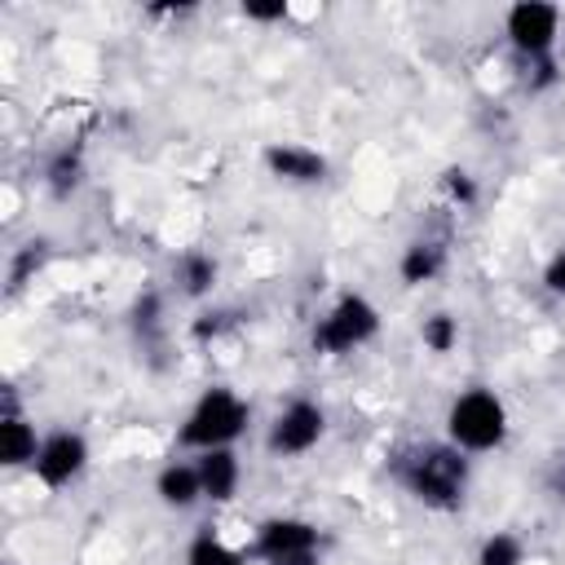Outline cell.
I'll return each mask as SVG.
<instances>
[{"label": "cell", "instance_id": "cell-1", "mask_svg": "<svg viewBox=\"0 0 565 565\" xmlns=\"http://www.w3.org/2000/svg\"><path fill=\"white\" fill-rule=\"evenodd\" d=\"M388 468H393L397 486L415 503H424L433 512H455L463 503L468 477H472L468 455L459 446H450V441H415V446H402L388 459Z\"/></svg>", "mask_w": 565, "mask_h": 565}, {"label": "cell", "instance_id": "cell-2", "mask_svg": "<svg viewBox=\"0 0 565 565\" xmlns=\"http://www.w3.org/2000/svg\"><path fill=\"white\" fill-rule=\"evenodd\" d=\"M247 419H252V406L247 397H238L234 388L225 384H212L199 393V402L185 411L181 428H177V446L203 455V450H225L234 446L243 433H247Z\"/></svg>", "mask_w": 565, "mask_h": 565}, {"label": "cell", "instance_id": "cell-3", "mask_svg": "<svg viewBox=\"0 0 565 565\" xmlns=\"http://www.w3.org/2000/svg\"><path fill=\"white\" fill-rule=\"evenodd\" d=\"M503 437H508V406L494 388H463L446 406V441L459 446L463 455L499 450Z\"/></svg>", "mask_w": 565, "mask_h": 565}, {"label": "cell", "instance_id": "cell-4", "mask_svg": "<svg viewBox=\"0 0 565 565\" xmlns=\"http://www.w3.org/2000/svg\"><path fill=\"white\" fill-rule=\"evenodd\" d=\"M380 331V309L362 296V291H344L327 305V313L313 322V349L327 358H344L353 349H362L366 340H375Z\"/></svg>", "mask_w": 565, "mask_h": 565}, {"label": "cell", "instance_id": "cell-5", "mask_svg": "<svg viewBox=\"0 0 565 565\" xmlns=\"http://www.w3.org/2000/svg\"><path fill=\"white\" fill-rule=\"evenodd\" d=\"M260 565H322V530L305 516H265L252 539Z\"/></svg>", "mask_w": 565, "mask_h": 565}, {"label": "cell", "instance_id": "cell-6", "mask_svg": "<svg viewBox=\"0 0 565 565\" xmlns=\"http://www.w3.org/2000/svg\"><path fill=\"white\" fill-rule=\"evenodd\" d=\"M503 35L525 62H543L561 40V9L543 0H516L503 13Z\"/></svg>", "mask_w": 565, "mask_h": 565}, {"label": "cell", "instance_id": "cell-7", "mask_svg": "<svg viewBox=\"0 0 565 565\" xmlns=\"http://www.w3.org/2000/svg\"><path fill=\"white\" fill-rule=\"evenodd\" d=\"M327 433V411L309 397H296L287 402L274 419H269V433H265V450L274 459H296V455H309Z\"/></svg>", "mask_w": 565, "mask_h": 565}, {"label": "cell", "instance_id": "cell-8", "mask_svg": "<svg viewBox=\"0 0 565 565\" xmlns=\"http://www.w3.org/2000/svg\"><path fill=\"white\" fill-rule=\"evenodd\" d=\"M84 468H88V441H84V433H75V428H53L49 437H40V450H35L31 472H35V481H40L44 490L71 486Z\"/></svg>", "mask_w": 565, "mask_h": 565}, {"label": "cell", "instance_id": "cell-9", "mask_svg": "<svg viewBox=\"0 0 565 565\" xmlns=\"http://www.w3.org/2000/svg\"><path fill=\"white\" fill-rule=\"evenodd\" d=\"M260 159H265L269 177H278V181H291V185L327 181V159L313 146H305V141H269L260 150Z\"/></svg>", "mask_w": 565, "mask_h": 565}, {"label": "cell", "instance_id": "cell-10", "mask_svg": "<svg viewBox=\"0 0 565 565\" xmlns=\"http://www.w3.org/2000/svg\"><path fill=\"white\" fill-rule=\"evenodd\" d=\"M194 468H199V486H203V499H212V503H230V499L238 494V481H243V463H238L234 446L194 455Z\"/></svg>", "mask_w": 565, "mask_h": 565}, {"label": "cell", "instance_id": "cell-11", "mask_svg": "<svg viewBox=\"0 0 565 565\" xmlns=\"http://www.w3.org/2000/svg\"><path fill=\"white\" fill-rule=\"evenodd\" d=\"M35 450H40L35 428L18 415V397L4 393V415H0V459H4V468L35 463Z\"/></svg>", "mask_w": 565, "mask_h": 565}, {"label": "cell", "instance_id": "cell-12", "mask_svg": "<svg viewBox=\"0 0 565 565\" xmlns=\"http://www.w3.org/2000/svg\"><path fill=\"white\" fill-rule=\"evenodd\" d=\"M154 494H159V503H163V508H177V512L194 508V503L203 499V486H199V468H194V459H172V463H163V468H159V477H154Z\"/></svg>", "mask_w": 565, "mask_h": 565}, {"label": "cell", "instance_id": "cell-13", "mask_svg": "<svg viewBox=\"0 0 565 565\" xmlns=\"http://www.w3.org/2000/svg\"><path fill=\"white\" fill-rule=\"evenodd\" d=\"M441 269H446V243H441V238H415V243L402 247L397 278H402L406 287H424V282H433Z\"/></svg>", "mask_w": 565, "mask_h": 565}, {"label": "cell", "instance_id": "cell-14", "mask_svg": "<svg viewBox=\"0 0 565 565\" xmlns=\"http://www.w3.org/2000/svg\"><path fill=\"white\" fill-rule=\"evenodd\" d=\"M44 185H49L57 199H71V194L84 185V150H79V146L53 150L49 163H44Z\"/></svg>", "mask_w": 565, "mask_h": 565}, {"label": "cell", "instance_id": "cell-15", "mask_svg": "<svg viewBox=\"0 0 565 565\" xmlns=\"http://www.w3.org/2000/svg\"><path fill=\"white\" fill-rule=\"evenodd\" d=\"M172 278L181 287V296L190 300H203L212 287H216V260L207 252H181L177 265H172Z\"/></svg>", "mask_w": 565, "mask_h": 565}, {"label": "cell", "instance_id": "cell-16", "mask_svg": "<svg viewBox=\"0 0 565 565\" xmlns=\"http://www.w3.org/2000/svg\"><path fill=\"white\" fill-rule=\"evenodd\" d=\"M185 565H247V556L238 547H230L216 530H199L185 547Z\"/></svg>", "mask_w": 565, "mask_h": 565}, {"label": "cell", "instance_id": "cell-17", "mask_svg": "<svg viewBox=\"0 0 565 565\" xmlns=\"http://www.w3.org/2000/svg\"><path fill=\"white\" fill-rule=\"evenodd\" d=\"M477 565H525V543L508 530H494L477 547Z\"/></svg>", "mask_w": 565, "mask_h": 565}, {"label": "cell", "instance_id": "cell-18", "mask_svg": "<svg viewBox=\"0 0 565 565\" xmlns=\"http://www.w3.org/2000/svg\"><path fill=\"white\" fill-rule=\"evenodd\" d=\"M419 340L433 353H450L459 344V318L455 313H428L424 327H419Z\"/></svg>", "mask_w": 565, "mask_h": 565}, {"label": "cell", "instance_id": "cell-19", "mask_svg": "<svg viewBox=\"0 0 565 565\" xmlns=\"http://www.w3.org/2000/svg\"><path fill=\"white\" fill-rule=\"evenodd\" d=\"M44 256H49V247H44V243H26V247H22V252L9 260V287L18 291V287H22L31 274H40Z\"/></svg>", "mask_w": 565, "mask_h": 565}, {"label": "cell", "instance_id": "cell-20", "mask_svg": "<svg viewBox=\"0 0 565 565\" xmlns=\"http://www.w3.org/2000/svg\"><path fill=\"white\" fill-rule=\"evenodd\" d=\"M441 190H446L459 207H472V203H477V181H472V172H463V168H446V172H441Z\"/></svg>", "mask_w": 565, "mask_h": 565}, {"label": "cell", "instance_id": "cell-21", "mask_svg": "<svg viewBox=\"0 0 565 565\" xmlns=\"http://www.w3.org/2000/svg\"><path fill=\"white\" fill-rule=\"evenodd\" d=\"M291 13L287 0H243V18L247 22H282Z\"/></svg>", "mask_w": 565, "mask_h": 565}, {"label": "cell", "instance_id": "cell-22", "mask_svg": "<svg viewBox=\"0 0 565 565\" xmlns=\"http://www.w3.org/2000/svg\"><path fill=\"white\" fill-rule=\"evenodd\" d=\"M543 287H547L552 296H561V300H565V247H556V252H552V260L543 265Z\"/></svg>", "mask_w": 565, "mask_h": 565}]
</instances>
